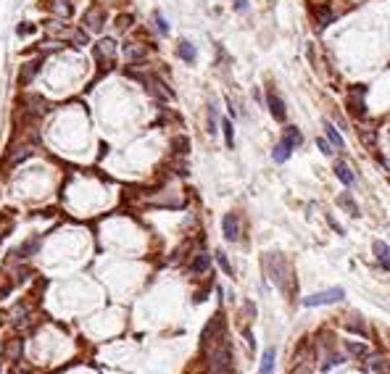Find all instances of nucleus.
<instances>
[{
  "mask_svg": "<svg viewBox=\"0 0 390 374\" xmlns=\"http://www.w3.org/2000/svg\"><path fill=\"white\" fill-rule=\"evenodd\" d=\"M3 356L8 358V361H16V358L21 356V340H8V342H5Z\"/></svg>",
  "mask_w": 390,
  "mask_h": 374,
  "instance_id": "6ab92c4d",
  "label": "nucleus"
},
{
  "mask_svg": "<svg viewBox=\"0 0 390 374\" xmlns=\"http://www.w3.org/2000/svg\"><path fill=\"white\" fill-rule=\"evenodd\" d=\"M211 369L213 374H227L232 369V348H229L227 340H219L211 348Z\"/></svg>",
  "mask_w": 390,
  "mask_h": 374,
  "instance_id": "f257e3e1",
  "label": "nucleus"
},
{
  "mask_svg": "<svg viewBox=\"0 0 390 374\" xmlns=\"http://www.w3.org/2000/svg\"><path fill=\"white\" fill-rule=\"evenodd\" d=\"M37 71H40V61H27V64L19 68V87H29V85H32V79L37 77Z\"/></svg>",
  "mask_w": 390,
  "mask_h": 374,
  "instance_id": "0eeeda50",
  "label": "nucleus"
},
{
  "mask_svg": "<svg viewBox=\"0 0 390 374\" xmlns=\"http://www.w3.org/2000/svg\"><path fill=\"white\" fill-rule=\"evenodd\" d=\"M16 32H19V37H21V34H35V32H37V27H35V24H19V27H16Z\"/></svg>",
  "mask_w": 390,
  "mask_h": 374,
  "instance_id": "c756f323",
  "label": "nucleus"
},
{
  "mask_svg": "<svg viewBox=\"0 0 390 374\" xmlns=\"http://www.w3.org/2000/svg\"><path fill=\"white\" fill-rule=\"evenodd\" d=\"M338 203L343 205V208H348L351 216H358V208H356V203H354V198H351V193H343V195L338 198Z\"/></svg>",
  "mask_w": 390,
  "mask_h": 374,
  "instance_id": "b1692460",
  "label": "nucleus"
},
{
  "mask_svg": "<svg viewBox=\"0 0 390 374\" xmlns=\"http://www.w3.org/2000/svg\"><path fill=\"white\" fill-rule=\"evenodd\" d=\"M235 5H238V11H243L246 8V0H235Z\"/></svg>",
  "mask_w": 390,
  "mask_h": 374,
  "instance_id": "473e14b6",
  "label": "nucleus"
},
{
  "mask_svg": "<svg viewBox=\"0 0 390 374\" xmlns=\"http://www.w3.org/2000/svg\"><path fill=\"white\" fill-rule=\"evenodd\" d=\"M95 58H98V64H101V66L111 68V66H113V58H116V42L108 40V37L98 40V45H95Z\"/></svg>",
  "mask_w": 390,
  "mask_h": 374,
  "instance_id": "20e7f679",
  "label": "nucleus"
},
{
  "mask_svg": "<svg viewBox=\"0 0 390 374\" xmlns=\"http://www.w3.org/2000/svg\"><path fill=\"white\" fill-rule=\"evenodd\" d=\"M216 261H219V266H221V272H224V274H229V277H232V266H229V261H227V256L221 253V250H216Z\"/></svg>",
  "mask_w": 390,
  "mask_h": 374,
  "instance_id": "cd10ccee",
  "label": "nucleus"
},
{
  "mask_svg": "<svg viewBox=\"0 0 390 374\" xmlns=\"http://www.w3.org/2000/svg\"><path fill=\"white\" fill-rule=\"evenodd\" d=\"M324 135H327V142H330V145H335L338 150H346V140L340 137V132L335 129L332 121H324Z\"/></svg>",
  "mask_w": 390,
  "mask_h": 374,
  "instance_id": "f8f14e48",
  "label": "nucleus"
},
{
  "mask_svg": "<svg viewBox=\"0 0 390 374\" xmlns=\"http://www.w3.org/2000/svg\"><path fill=\"white\" fill-rule=\"evenodd\" d=\"M177 53H179V58H182V61H187V64H193V61L198 58V50H195V48H193V45H190L187 40H182V42H179Z\"/></svg>",
  "mask_w": 390,
  "mask_h": 374,
  "instance_id": "f3484780",
  "label": "nucleus"
},
{
  "mask_svg": "<svg viewBox=\"0 0 390 374\" xmlns=\"http://www.w3.org/2000/svg\"><path fill=\"white\" fill-rule=\"evenodd\" d=\"M374 256H377V261H380L382 269L388 272V242H382V240L374 242Z\"/></svg>",
  "mask_w": 390,
  "mask_h": 374,
  "instance_id": "5701e85b",
  "label": "nucleus"
},
{
  "mask_svg": "<svg viewBox=\"0 0 390 374\" xmlns=\"http://www.w3.org/2000/svg\"><path fill=\"white\" fill-rule=\"evenodd\" d=\"M0 374H3V369H0Z\"/></svg>",
  "mask_w": 390,
  "mask_h": 374,
  "instance_id": "72a5a7b5",
  "label": "nucleus"
},
{
  "mask_svg": "<svg viewBox=\"0 0 390 374\" xmlns=\"http://www.w3.org/2000/svg\"><path fill=\"white\" fill-rule=\"evenodd\" d=\"M32 153H35V142H24L21 148H19V145H13L8 158H5V166H16V164L24 161V158H29Z\"/></svg>",
  "mask_w": 390,
  "mask_h": 374,
  "instance_id": "39448f33",
  "label": "nucleus"
},
{
  "mask_svg": "<svg viewBox=\"0 0 390 374\" xmlns=\"http://www.w3.org/2000/svg\"><path fill=\"white\" fill-rule=\"evenodd\" d=\"M172 148H174V153H177V156H185L187 150H190V137H185V135L172 137Z\"/></svg>",
  "mask_w": 390,
  "mask_h": 374,
  "instance_id": "4be33fe9",
  "label": "nucleus"
},
{
  "mask_svg": "<svg viewBox=\"0 0 390 374\" xmlns=\"http://www.w3.org/2000/svg\"><path fill=\"white\" fill-rule=\"evenodd\" d=\"M282 140H285V142L290 145V148H293V150H295V148H298V145H301V142H303V135H301V132H298V129H295V127H287V129H285V137H282Z\"/></svg>",
  "mask_w": 390,
  "mask_h": 374,
  "instance_id": "412c9836",
  "label": "nucleus"
},
{
  "mask_svg": "<svg viewBox=\"0 0 390 374\" xmlns=\"http://www.w3.org/2000/svg\"><path fill=\"white\" fill-rule=\"evenodd\" d=\"M124 58L127 61H142L145 56H148V50H145V45H140V42H124Z\"/></svg>",
  "mask_w": 390,
  "mask_h": 374,
  "instance_id": "9b49d317",
  "label": "nucleus"
},
{
  "mask_svg": "<svg viewBox=\"0 0 390 374\" xmlns=\"http://www.w3.org/2000/svg\"><path fill=\"white\" fill-rule=\"evenodd\" d=\"M269 111H272V116L277 119V121H285V116H287V111H285V103L280 101L277 95H269Z\"/></svg>",
  "mask_w": 390,
  "mask_h": 374,
  "instance_id": "2eb2a0df",
  "label": "nucleus"
},
{
  "mask_svg": "<svg viewBox=\"0 0 390 374\" xmlns=\"http://www.w3.org/2000/svg\"><path fill=\"white\" fill-rule=\"evenodd\" d=\"M335 174H338V179L343 182V185H354V182H356V177L351 174V169H348V166L343 164V161L335 164Z\"/></svg>",
  "mask_w": 390,
  "mask_h": 374,
  "instance_id": "a211bd4d",
  "label": "nucleus"
},
{
  "mask_svg": "<svg viewBox=\"0 0 390 374\" xmlns=\"http://www.w3.org/2000/svg\"><path fill=\"white\" fill-rule=\"evenodd\" d=\"M343 295H346V290H343V287H330V290H322V293H314V295L303 298V306H306V308L330 306V303H338Z\"/></svg>",
  "mask_w": 390,
  "mask_h": 374,
  "instance_id": "f03ea898",
  "label": "nucleus"
},
{
  "mask_svg": "<svg viewBox=\"0 0 390 374\" xmlns=\"http://www.w3.org/2000/svg\"><path fill=\"white\" fill-rule=\"evenodd\" d=\"M290 150H293V148H290V145H287L285 140L277 142V145H274V153H272V156H274V161H277V164H285L287 158H290Z\"/></svg>",
  "mask_w": 390,
  "mask_h": 374,
  "instance_id": "aec40b11",
  "label": "nucleus"
},
{
  "mask_svg": "<svg viewBox=\"0 0 390 374\" xmlns=\"http://www.w3.org/2000/svg\"><path fill=\"white\" fill-rule=\"evenodd\" d=\"M221 227H224V238L229 242H235L240 238V219H238V213H227L224 221H221Z\"/></svg>",
  "mask_w": 390,
  "mask_h": 374,
  "instance_id": "6e6552de",
  "label": "nucleus"
},
{
  "mask_svg": "<svg viewBox=\"0 0 390 374\" xmlns=\"http://www.w3.org/2000/svg\"><path fill=\"white\" fill-rule=\"evenodd\" d=\"M45 8H48L50 13H56V16H61V19H69L71 16V3L69 0H50V3H45Z\"/></svg>",
  "mask_w": 390,
  "mask_h": 374,
  "instance_id": "9d476101",
  "label": "nucleus"
},
{
  "mask_svg": "<svg viewBox=\"0 0 390 374\" xmlns=\"http://www.w3.org/2000/svg\"><path fill=\"white\" fill-rule=\"evenodd\" d=\"M203 348L209 350V348H213L219 340H224V319H221V314H216L211 319V324L203 330Z\"/></svg>",
  "mask_w": 390,
  "mask_h": 374,
  "instance_id": "7ed1b4c3",
  "label": "nucleus"
},
{
  "mask_svg": "<svg viewBox=\"0 0 390 374\" xmlns=\"http://www.w3.org/2000/svg\"><path fill=\"white\" fill-rule=\"evenodd\" d=\"M85 24L93 29V32H101L103 24H106V8H101V5H93L90 11H85Z\"/></svg>",
  "mask_w": 390,
  "mask_h": 374,
  "instance_id": "423d86ee",
  "label": "nucleus"
},
{
  "mask_svg": "<svg viewBox=\"0 0 390 374\" xmlns=\"http://www.w3.org/2000/svg\"><path fill=\"white\" fill-rule=\"evenodd\" d=\"M314 19H317V27L319 29H324V27H330L332 24V19H335V13L327 8V5H319V8L314 11Z\"/></svg>",
  "mask_w": 390,
  "mask_h": 374,
  "instance_id": "4468645a",
  "label": "nucleus"
},
{
  "mask_svg": "<svg viewBox=\"0 0 390 374\" xmlns=\"http://www.w3.org/2000/svg\"><path fill=\"white\" fill-rule=\"evenodd\" d=\"M153 19H156L158 32H161V34H169V24H166V19L161 16V11H156V13H153Z\"/></svg>",
  "mask_w": 390,
  "mask_h": 374,
  "instance_id": "bb28decb",
  "label": "nucleus"
},
{
  "mask_svg": "<svg viewBox=\"0 0 390 374\" xmlns=\"http://www.w3.org/2000/svg\"><path fill=\"white\" fill-rule=\"evenodd\" d=\"M221 129H224V140H227V145L232 148V145H235V129H232V121H229V119H221Z\"/></svg>",
  "mask_w": 390,
  "mask_h": 374,
  "instance_id": "a878e982",
  "label": "nucleus"
},
{
  "mask_svg": "<svg viewBox=\"0 0 390 374\" xmlns=\"http://www.w3.org/2000/svg\"><path fill=\"white\" fill-rule=\"evenodd\" d=\"M37 248H40V238H37V240H32V242H27V245H21V248L16 250V253H19V258H29V256H32Z\"/></svg>",
  "mask_w": 390,
  "mask_h": 374,
  "instance_id": "393cba45",
  "label": "nucleus"
},
{
  "mask_svg": "<svg viewBox=\"0 0 390 374\" xmlns=\"http://www.w3.org/2000/svg\"><path fill=\"white\" fill-rule=\"evenodd\" d=\"M142 82H145V85H148V90H150L153 95L164 98V101H166V98H172V90H166V85H164V82L158 79V77H153V74H148V77H145Z\"/></svg>",
  "mask_w": 390,
  "mask_h": 374,
  "instance_id": "1a4fd4ad",
  "label": "nucleus"
},
{
  "mask_svg": "<svg viewBox=\"0 0 390 374\" xmlns=\"http://www.w3.org/2000/svg\"><path fill=\"white\" fill-rule=\"evenodd\" d=\"M274 361H277V350H274V348H266V350H264V358H261V369H258V374H274Z\"/></svg>",
  "mask_w": 390,
  "mask_h": 374,
  "instance_id": "ddd939ff",
  "label": "nucleus"
},
{
  "mask_svg": "<svg viewBox=\"0 0 390 374\" xmlns=\"http://www.w3.org/2000/svg\"><path fill=\"white\" fill-rule=\"evenodd\" d=\"M132 21H135V19L127 13V16H119V19H116V27H119V29H129V27H132Z\"/></svg>",
  "mask_w": 390,
  "mask_h": 374,
  "instance_id": "c85d7f7f",
  "label": "nucleus"
},
{
  "mask_svg": "<svg viewBox=\"0 0 390 374\" xmlns=\"http://www.w3.org/2000/svg\"><path fill=\"white\" fill-rule=\"evenodd\" d=\"M351 350H354L356 356H364V353H366V348L361 345V342H358V345H356V342H351Z\"/></svg>",
  "mask_w": 390,
  "mask_h": 374,
  "instance_id": "2f4dec72",
  "label": "nucleus"
},
{
  "mask_svg": "<svg viewBox=\"0 0 390 374\" xmlns=\"http://www.w3.org/2000/svg\"><path fill=\"white\" fill-rule=\"evenodd\" d=\"M209 266H211V256L198 253V256H195V261L190 264V274H193V277H198V274H203L206 269H209Z\"/></svg>",
  "mask_w": 390,
  "mask_h": 374,
  "instance_id": "dca6fc26",
  "label": "nucleus"
},
{
  "mask_svg": "<svg viewBox=\"0 0 390 374\" xmlns=\"http://www.w3.org/2000/svg\"><path fill=\"white\" fill-rule=\"evenodd\" d=\"M317 145H319V150H322V153H324V156H332V153H335V150H332V145H330V142H327V140H319Z\"/></svg>",
  "mask_w": 390,
  "mask_h": 374,
  "instance_id": "7c9ffc66",
  "label": "nucleus"
}]
</instances>
